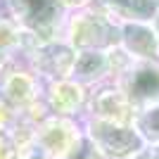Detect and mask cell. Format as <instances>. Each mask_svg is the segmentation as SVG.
<instances>
[{
  "mask_svg": "<svg viewBox=\"0 0 159 159\" xmlns=\"http://www.w3.org/2000/svg\"><path fill=\"white\" fill-rule=\"evenodd\" d=\"M86 107L93 119H105L114 124H133L135 107L119 86H105L98 88L90 98L86 100Z\"/></svg>",
  "mask_w": 159,
  "mask_h": 159,
  "instance_id": "7",
  "label": "cell"
},
{
  "mask_svg": "<svg viewBox=\"0 0 159 159\" xmlns=\"http://www.w3.org/2000/svg\"><path fill=\"white\" fill-rule=\"evenodd\" d=\"M64 159H102V154L98 152V147L93 145V140L88 138V135H83V138L79 140V145L71 150V154Z\"/></svg>",
  "mask_w": 159,
  "mask_h": 159,
  "instance_id": "15",
  "label": "cell"
},
{
  "mask_svg": "<svg viewBox=\"0 0 159 159\" xmlns=\"http://www.w3.org/2000/svg\"><path fill=\"white\" fill-rule=\"evenodd\" d=\"M60 2H62V7L66 10V7H83L86 2H90V0H60Z\"/></svg>",
  "mask_w": 159,
  "mask_h": 159,
  "instance_id": "19",
  "label": "cell"
},
{
  "mask_svg": "<svg viewBox=\"0 0 159 159\" xmlns=\"http://www.w3.org/2000/svg\"><path fill=\"white\" fill-rule=\"evenodd\" d=\"M116 86L126 93V98L131 100L135 109L159 102V62L135 60L119 76Z\"/></svg>",
  "mask_w": 159,
  "mask_h": 159,
  "instance_id": "5",
  "label": "cell"
},
{
  "mask_svg": "<svg viewBox=\"0 0 159 159\" xmlns=\"http://www.w3.org/2000/svg\"><path fill=\"white\" fill-rule=\"evenodd\" d=\"M109 76V64H107L105 50H76V60L71 66V76L81 86H93Z\"/></svg>",
  "mask_w": 159,
  "mask_h": 159,
  "instance_id": "12",
  "label": "cell"
},
{
  "mask_svg": "<svg viewBox=\"0 0 159 159\" xmlns=\"http://www.w3.org/2000/svg\"><path fill=\"white\" fill-rule=\"evenodd\" d=\"M100 12L112 17L114 21H147L152 24L159 0H93Z\"/></svg>",
  "mask_w": 159,
  "mask_h": 159,
  "instance_id": "11",
  "label": "cell"
},
{
  "mask_svg": "<svg viewBox=\"0 0 159 159\" xmlns=\"http://www.w3.org/2000/svg\"><path fill=\"white\" fill-rule=\"evenodd\" d=\"M66 43L74 50H109L121 43V24L100 10H83L69 19Z\"/></svg>",
  "mask_w": 159,
  "mask_h": 159,
  "instance_id": "1",
  "label": "cell"
},
{
  "mask_svg": "<svg viewBox=\"0 0 159 159\" xmlns=\"http://www.w3.org/2000/svg\"><path fill=\"white\" fill-rule=\"evenodd\" d=\"M38 81L33 74L26 71H10L5 76H0V100L5 102L14 114L26 112L29 107L38 102Z\"/></svg>",
  "mask_w": 159,
  "mask_h": 159,
  "instance_id": "8",
  "label": "cell"
},
{
  "mask_svg": "<svg viewBox=\"0 0 159 159\" xmlns=\"http://www.w3.org/2000/svg\"><path fill=\"white\" fill-rule=\"evenodd\" d=\"M86 86L76 83L74 79L50 81L48 88V109L57 116H74L81 107H86Z\"/></svg>",
  "mask_w": 159,
  "mask_h": 159,
  "instance_id": "10",
  "label": "cell"
},
{
  "mask_svg": "<svg viewBox=\"0 0 159 159\" xmlns=\"http://www.w3.org/2000/svg\"><path fill=\"white\" fill-rule=\"evenodd\" d=\"M133 128L140 133L145 145L159 143V102H152V105H145L140 109H135Z\"/></svg>",
  "mask_w": 159,
  "mask_h": 159,
  "instance_id": "13",
  "label": "cell"
},
{
  "mask_svg": "<svg viewBox=\"0 0 159 159\" xmlns=\"http://www.w3.org/2000/svg\"><path fill=\"white\" fill-rule=\"evenodd\" d=\"M83 138V131L76 126L71 116L48 114L43 121L36 124V147L43 150L50 159H64Z\"/></svg>",
  "mask_w": 159,
  "mask_h": 159,
  "instance_id": "4",
  "label": "cell"
},
{
  "mask_svg": "<svg viewBox=\"0 0 159 159\" xmlns=\"http://www.w3.org/2000/svg\"><path fill=\"white\" fill-rule=\"evenodd\" d=\"M86 135L93 140L102 159H133L147 147L133 124H114L90 116L86 124Z\"/></svg>",
  "mask_w": 159,
  "mask_h": 159,
  "instance_id": "2",
  "label": "cell"
},
{
  "mask_svg": "<svg viewBox=\"0 0 159 159\" xmlns=\"http://www.w3.org/2000/svg\"><path fill=\"white\" fill-rule=\"evenodd\" d=\"M5 69V60H2V55H0V71Z\"/></svg>",
  "mask_w": 159,
  "mask_h": 159,
  "instance_id": "23",
  "label": "cell"
},
{
  "mask_svg": "<svg viewBox=\"0 0 159 159\" xmlns=\"http://www.w3.org/2000/svg\"><path fill=\"white\" fill-rule=\"evenodd\" d=\"M10 10L12 19L40 43L55 40L64 12L60 0H10Z\"/></svg>",
  "mask_w": 159,
  "mask_h": 159,
  "instance_id": "3",
  "label": "cell"
},
{
  "mask_svg": "<svg viewBox=\"0 0 159 159\" xmlns=\"http://www.w3.org/2000/svg\"><path fill=\"white\" fill-rule=\"evenodd\" d=\"M21 150L17 147L12 133L7 128H0V159H19Z\"/></svg>",
  "mask_w": 159,
  "mask_h": 159,
  "instance_id": "16",
  "label": "cell"
},
{
  "mask_svg": "<svg viewBox=\"0 0 159 159\" xmlns=\"http://www.w3.org/2000/svg\"><path fill=\"white\" fill-rule=\"evenodd\" d=\"M150 150H152V154H154V159H159V143H154V145H147Z\"/></svg>",
  "mask_w": 159,
  "mask_h": 159,
  "instance_id": "22",
  "label": "cell"
},
{
  "mask_svg": "<svg viewBox=\"0 0 159 159\" xmlns=\"http://www.w3.org/2000/svg\"><path fill=\"white\" fill-rule=\"evenodd\" d=\"M133 159H154V154H152V150H150V147H145L143 152H140V154H135Z\"/></svg>",
  "mask_w": 159,
  "mask_h": 159,
  "instance_id": "20",
  "label": "cell"
},
{
  "mask_svg": "<svg viewBox=\"0 0 159 159\" xmlns=\"http://www.w3.org/2000/svg\"><path fill=\"white\" fill-rule=\"evenodd\" d=\"M19 159H50V157H48L43 150H38L36 145H31L29 150H24V152H21V157H19Z\"/></svg>",
  "mask_w": 159,
  "mask_h": 159,
  "instance_id": "18",
  "label": "cell"
},
{
  "mask_svg": "<svg viewBox=\"0 0 159 159\" xmlns=\"http://www.w3.org/2000/svg\"><path fill=\"white\" fill-rule=\"evenodd\" d=\"M133 60L159 62V36L147 21H124L121 24V43Z\"/></svg>",
  "mask_w": 159,
  "mask_h": 159,
  "instance_id": "9",
  "label": "cell"
},
{
  "mask_svg": "<svg viewBox=\"0 0 159 159\" xmlns=\"http://www.w3.org/2000/svg\"><path fill=\"white\" fill-rule=\"evenodd\" d=\"M21 38H24V29L17 21L14 19H0V55L19 48Z\"/></svg>",
  "mask_w": 159,
  "mask_h": 159,
  "instance_id": "14",
  "label": "cell"
},
{
  "mask_svg": "<svg viewBox=\"0 0 159 159\" xmlns=\"http://www.w3.org/2000/svg\"><path fill=\"white\" fill-rule=\"evenodd\" d=\"M14 119H17V114H14L2 100H0V128H10Z\"/></svg>",
  "mask_w": 159,
  "mask_h": 159,
  "instance_id": "17",
  "label": "cell"
},
{
  "mask_svg": "<svg viewBox=\"0 0 159 159\" xmlns=\"http://www.w3.org/2000/svg\"><path fill=\"white\" fill-rule=\"evenodd\" d=\"M152 26H154V31H157V36H159V7H157V14H154V19H152Z\"/></svg>",
  "mask_w": 159,
  "mask_h": 159,
  "instance_id": "21",
  "label": "cell"
},
{
  "mask_svg": "<svg viewBox=\"0 0 159 159\" xmlns=\"http://www.w3.org/2000/svg\"><path fill=\"white\" fill-rule=\"evenodd\" d=\"M74 60L76 50L66 40H45L31 48V66L38 76H45L48 81L69 79Z\"/></svg>",
  "mask_w": 159,
  "mask_h": 159,
  "instance_id": "6",
  "label": "cell"
}]
</instances>
